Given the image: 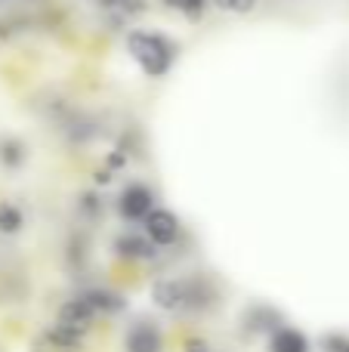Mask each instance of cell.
<instances>
[{"instance_id":"23","label":"cell","mask_w":349,"mask_h":352,"mask_svg":"<svg viewBox=\"0 0 349 352\" xmlns=\"http://www.w3.org/2000/svg\"><path fill=\"white\" fill-rule=\"evenodd\" d=\"M344 352H349V343H346V349H344Z\"/></svg>"},{"instance_id":"2","label":"cell","mask_w":349,"mask_h":352,"mask_svg":"<svg viewBox=\"0 0 349 352\" xmlns=\"http://www.w3.org/2000/svg\"><path fill=\"white\" fill-rule=\"evenodd\" d=\"M155 192L146 186V182H127V186L121 188V195H117V213H121V219H127V223H142V219L148 217V213L155 210Z\"/></svg>"},{"instance_id":"22","label":"cell","mask_w":349,"mask_h":352,"mask_svg":"<svg viewBox=\"0 0 349 352\" xmlns=\"http://www.w3.org/2000/svg\"><path fill=\"white\" fill-rule=\"evenodd\" d=\"M93 179H96V186H109V182L115 179V173L105 167V170H96V176H93Z\"/></svg>"},{"instance_id":"6","label":"cell","mask_w":349,"mask_h":352,"mask_svg":"<svg viewBox=\"0 0 349 352\" xmlns=\"http://www.w3.org/2000/svg\"><path fill=\"white\" fill-rule=\"evenodd\" d=\"M111 254L117 256V260H155L158 256V248H155L152 241H148L142 232H117L115 241H111Z\"/></svg>"},{"instance_id":"14","label":"cell","mask_w":349,"mask_h":352,"mask_svg":"<svg viewBox=\"0 0 349 352\" xmlns=\"http://www.w3.org/2000/svg\"><path fill=\"white\" fill-rule=\"evenodd\" d=\"M25 226V213L12 201H0V235H19Z\"/></svg>"},{"instance_id":"10","label":"cell","mask_w":349,"mask_h":352,"mask_svg":"<svg viewBox=\"0 0 349 352\" xmlns=\"http://www.w3.org/2000/svg\"><path fill=\"white\" fill-rule=\"evenodd\" d=\"M80 300H87V306H90L93 312H102V316H117V312L127 309V297L117 291H109V287H90V291L78 294Z\"/></svg>"},{"instance_id":"7","label":"cell","mask_w":349,"mask_h":352,"mask_svg":"<svg viewBox=\"0 0 349 352\" xmlns=\"http://www.w3.org/2000/svg\"><path fill=\"white\" fill-rule=\"evenodd\" d=\"M93 318H96V312H93L90 306H87V300H80V297L65 300V303L59 306V312H56V324L71 331V334H78V337H84L87 331L93 328Z\"/></svg>"},{"instance_id":"5","label":"cell","mask_w":349,"mask_h":352,"mask_svg":"<svg viewBox=\"0 0 349 352\" xmlns=\"http://www.w3.org/2000/svg\"><path fill=\"white\" fill-rule=\"evenodd\" d=\"M124 352H164V331L148 318H139L124 334Z\"/></svg>"},{"instance_id":"24","label":"cell","mask_w":349,"mask_h":352,"mask_svg":"<svg viewBox=\"0 0 349 352\" xmlns=\"http://www.w3.org/2000/svg\"><path fill=\"white\" fill-rule=\"evenodd\" d=\"M3 3H6V0H0V6H3Z\"/></svg>"},{"instance_id":"13","label":"cell","mask_w":349,"mask_h":352,"mask_svg":"<svg viewBox=\"0 0 349 352\" xmlns=\"http://www.w3.org/2000/svg\"><path fill=\"white\" fill-rule=\"evenodd\" d=\"M43 340H47L53 349H59V352H80V346H84V337L71 334V331L59 328V324H53V328L43 331Z\"/></svg>"},{"instance_id":"20","label":"cell","mask_w":349,"mask_h":352,"mask_svg":"<svg viewBox=\"0 0 349 352\" xmlns=\"http://www.w3.org/2000/svg\"><path fill=\"white\" fill-rule=\"evenodd\" d=\"M109 170L115 173V170H121V167H127V152H121V148H115V152H109Z\"/></svg>"},{"instance_id":"15","label":"cell","mask_w":349,"mask_h":352,"mask_svg":"<svg viewBox=\"0 0 349 352\" xmlns=\"http://www.w3.org/2000/svg\"><path fill=\"white\" fill-rule=\"evenodd\" d=\"M164 3H167V10L183 12L189 22H198V19L207 12V3H210V0H164Z\"/></svg>"},{"instance_id":"4","label":"cell","mask_w":349,"mask_h":352,"mask_svg":"<svg viewBox=\"0 0 349 352\" xmlns=\"http://www.w3.org/2000/svg\"><path fill=\"white\" fill-rule=\"evenodd\" d=\"M220 300V287L210 275H185V309L183 312H207Z\"/></svg>"},{"instance_id":"18","label":"cell","mask_w":349,"mask_h":352,"mask_svg":"<svg viewBox=\"0 0 349 352\" xmlns=\"http://www.w3.org/2000/svg\"><path fill=\"white\" fill-rule=\"evenodd\" d=\"M346 343H349V340H346L344 334H328L325 340H322V349H325V352H344Z\"/></svg>"},{"instance_id":"12","label":"cell","mask_w":349,"mask_h":352,"mask_svg":"<svg viewBox=\"0 0 349 352\" xmlns=\"http://www.w3.org/2000/svg\"><path fill=\"white\" fill-rule=\"evenodd\" d=\"M28 161V142L19 136H0V167L3 170H22Z\"/></svg>"},{"instance_id":"9","label":"cell","mask_w":349,"mask_h":352,"mask_svg":"<svg viewBox=\"0 0 349 352\" xmlns=\"http://www.w3.org/2000/svg\"><path fill=\"white\" fill-rule=\"evenodd\" d=\"M241 324H245L247 334H266V337H269L272 331H278L284 324V316L275 309V306L254 303V306H247V309H245Z\"/></svg>"},{"instance_id":"3","label":"cell","mask_w":349,"mask_h":352,"mask_svg":"<svg viewBox=\"0 0 349 352\" xmlns=\"http://www.w3.org/2000/svg\"><path fill=\"white\" fill-rule=\"evenodd\" d=\"M142 235H146L155 248H170V244H177L179 235H183V223H179V217L173 210L155 207V210L142 219Z\"/></svg>"},{"instance_id":"21","label":"cell","mask_w":349,"mask_h":352,"mask_svg":"<svg viewBox=\"0 0 349 352\" xmlns=\"http://www.w3.org/2000/svg\"><path fill=\"white\" fill-rule=\"evenodd\" d=\"M185 352H210V343L204 340V337H189V340L183 343Z\"/></svg>"},{"instance_id":"11","label":"cell","mask_w":349,"mask_h":352,"mask_svg":"<svg viewBox=\"0 0 349 352\" xmlns=\"http://www.w3.org/2000/svg\"><path fill=\"white\" fill-rule=\"evenodd\" d=\"M269 352H313V343L300 328L282 324L278 331L269 334Z\"/></svg>"},{"instance_id":"19","label":"cell","mask_w":349,"mask_h":352,"mask_svg":"<svg viewBox=\"0 0 349 352\" xmlns=\"http://www.w3.org/2000/svg\"><path fill=\"white\" fill-rule=\"evenodd\" d=\"M117 6H121L124 16H139V12H146V0H117Z\"/></svg>"},{"instance_id":"8","label":"cell","mask_w":349,"mask_h":352,"mask_svg":"<svg viewBox=\"0 0 349 352\" xmlns=\"http://www.w3.org/2000/svg\"><path fill=\"white\" fill-rule=\"evenodd\" d=\"M152 303L161 312H183L185 309V278H158L148 291Z\"/></svg>"},{"instance_id":"17","label":"cell","mask_w":349,"mask_h":352,"mask_svg":"<svg viewBox=\"0 0 349 352\" xmlns=\"http://www.w3.org/2000/svg\"><path fill=\"white\" fill-rule=\"evenodd\" d=\"M210 3L226 10V12H235V16H247V12L257 10L260 0H210Z\"/></svg>"},{"instance_id":"1","label":"cell","mask_w":349,"mask_h":352,"mask_svg":"<svg viewBox=\"0 0 349 352\" xmlns=\"http://www.w3.org/2000/svg\"><path fill=\"white\" fill-rule=\"evenodd\" d=\"M124 47H127L130 59L139 65V72L146 74V78L158 80V78H167L173 68V62H177V47H173V41H167L161 31H130L127 41H124Z\"/></svg>"},{"instance_id":"16","label":"cell","mask_w":349,"mask_h":352,"mask_svg":"<svg viewBox=\"0 0 349 352\" xmlns=\"http://www.w3.org/2000/svg\"><path fill=\"white\" fill-rule=\"evenodd\" d=\"M78 210L84 213L87 219H99L105 207H102V198H99L96 192H84L80 195V201H78Z\"/></svg>"}]
</instances>
